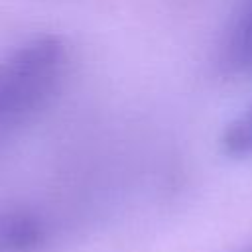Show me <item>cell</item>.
<instances>
[{"label": "cell", "instance_id": "obj_1", "mask_svg": "<svg viewBox=\"0 0 252 252\" xmlns=\"http://www.w3.org/2000/svg\"><path fill=\"white\" fill-rule=\"evenodd\" d=\"M65 47L55 37H39L0 61V130L41 106L65 71Z\"/></svg>", "mask_w": 252, "mask_h": 252}, {"label": "cell", "instance_id": "obj_4", "mask_svg": "<svg viewBox=\"0 0 252 252\" xmlns=\"http://www.w3.org/2000/svg\"><path fill=\"white\" fill-rule=\"evenodd\" d=\"M224 146L230 154L248 156L252 154V110L240 116L226 132Z\"/></svg>", "mask_w": 252, "mask_h": 252}, {"label": "cell", "instance_id": "obj_2", "mask_svg": "<svg viewBox=\"0 0 252 252\" xmlns=\"http://www.w3.org/2000/svg\"><path fill=\"white\" fill-rule=\"evenodd\" d=\"M41 240L39 222L20 211L0 213V252H26Z\"/></svg>", "mask_w": 252, "mask_h": 252}, {"label": "cell", "instance_id": "obj_3", "mask_svg": "<svg viewBox=\"0 0 252 252\" xmlns=\"http://www.w3.org/2000/svg\"><path fill=\"white\" fill-rule=\"evenodd\" d=\"M224 63L230 69H252V2L244 8L242 16L228 33L224 45Z\"/></svg>", "mask_w": 252, "mask_h": 252}]
</instances>
